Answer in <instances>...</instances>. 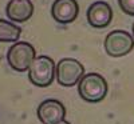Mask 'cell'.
<instances>
[{
	"mask_svg": "<svg viewBox=\"0 0 134 124\" xmlns=\"http://www.w3.org/2000/svg\"><path fill=\"white\" fill-rule=\"evenodd\" d=\"M78 94L88 103L102 101L107 94V82L106 79L97 72H90L83 75L78 83Z\"/></svg>",
	"mask_w": 134,
	"mask_h": 124,
	"instance_id": "6da1fadb",
	"label": "cell"
},
{
	"mask_svg": "<svg viewBox=\"0 0 134 124\" xmlns=\"http://www.w3.org/2000/svg\"><path fill=\"white\" fill-rule=\"evenodd\" d=\"M55 67H57V64L54 63V60L50 56L47 55L36 56L28 68L30 82L34 85L40 88L48 87L55 77Z\"/></svg>",
	"mask_w": 134,
	"mask_h": 124,
	"instance_id": "7a4b0ae2",
	"label": "cell"
},
{
	"mask_svg": "<svg viewBox=\"0 0 134 124\" xmlns=\"http://www.w3.org/2000/svg\"><path fill=\"white\" fill-rule=\"evenodd\" d=\"M36 58V52L32 44L27 41H16L7 52V61L12 70L18 72L28 71L31 63Z\"/></svg>",
	"mask_w": 134,
	"mask_h": 124,
	"instance_id": "3957f363",
	"label": "cell"
},
{
	"mask_svg": "<svg viewBox=\"0 0 134 124\" xmlns=\"http://www.w3.org/2000/svg\"><path fill=\"white\" fill-rule=\"evenodd\" d=\"M85 75L83 64L72 58H64L59 60L55 67V77L59 85L62 87H72L79 83Z\"/></svg>",
	"mask_w": 134,
	"mask_h": 124,
	"instance_id": "277c9868",
	"label": "cell"
},
{
	"mask_svg": "<svg viewBox=\"0 0 134 124\" xmlns=\"http://www.w3.org/2000/svg\"><path fill=\"white\" fill-rule=\"evenodd\" d=\"M134 48V38L131 33L115 29L107 33L105 39V49L106 53L111 58H121L127 53H130Z\"/></svg>",
	"mask_w": 134,
	"mask_h": 124,
	"instance_id": "5b68a950",
	"label": "cell"
},
{
	"mask_svg": "<svg viewBox=\"0 0 134 124\" xmlns=\"http://www.w3.org/2000/svg\"><path fill=\"white\" fill-rule=\"evenodd\" d=\"M36 115L43 124H57L64 120L66 108L62 101L57 99H47L39 104Z\"/></svg>",
	"mask_w": 134,
	"mask_h": 124,
	"instance_id": "8992f818",
	"label": "cell"
},
{
	"mask_svg": "<svg viewBox=\"0 0 134 124\" xmlns=\"http://www.w3.org/2000/svg\"><path fill=\"white\" fill-rule=\"evenodd\" d=\"M87 21L94 28H105L113 20V9L110 4L102 0H97L87 8Z\"/></svg>",
	"mask_w": 134,
	"mask_h": 124,
	"instance_id": "52a82bcc",
	"label": "cell"
},
{
	"mask_svg": "<svg viewBox=\"0 0 134 124\" xmlns=\"http://www.w3.org/2000/svg\"><path fill=\"white\" fill-rule=\"evenodd\" d=\"M51 14L55 21L60 24H70L78 17L79 4L76 0H55L51 7Z\"/></svg>",
	"mask_w": 134,
	"mask_h": 124,
	"instance_id": "ba28073f",
	"label": "cell"
},
{
	"mask_svg": "<svg viewBox=\"0 0 134 124\" xmlns=\"http://www.w3.org/2000/svg\"><path fill=\"white\" fill-rule=\"evenodd\" d=\"M5 14L12 23H24L34 14V4L30 0H9L5 7Z\"/></svg>",
	"mask_w": 134,
	"mask_h": 124,
	"instance_id": "9c48e42d",
	"label": "cell"
},
{
	"mask_svg": "<svg viewBox=\"0 0 134 124\" xmlns=\"http://www.w3.org/2000/svg\"><path fill=\"white\" fill-rule=\"evenodd\" d=\"M21 28L9 20L0 19V41L2 43H16L20 38Z\"/></svg>",
	"mask_w": 134,
	"mask_h": 124,
	"instance_id": "30bf717a",
	"label": "cell"
},
{
	"mask_svg": "<svg viewBox=\"0 0 134 124\" xmlns=\"http://www.w3.org/2000/svg\"><path fill=\"white\" fill-rule=\"evenodd\" d=\"M118 4L125 14L134 16V0H118Z\"/></svg>",
	"mask_w": 134,
	"mask_h": 124,
	"instance_id": "8fae6325",
	"label": "cell"
},
{
	"mask_svg": "<svg viewBox=\"0 0 134 124\" xmlns=\"http://www.w3.org/2000/svg\"><path fill=\"white\" fill-rule=\"evenodd\" d=\"M57 124H70V121H67V120H62V121H59V123H57Z\"/></svg>",
	"mask_w": 134,
	"mask_h": 124,
	"instance_id": "7c38bea8",
	"label": "cell"
},
{
	"mask_svg": "<svg viewBox=\"0 0 134 124\" xmlns=\"http://www.w3.org/2000/svg\"><path fill=\"white\" fill-rule=\"evenodd\" d=\"M131 29H133V38H134V23H133V27H131Z\"/></svg>",
	"mask_w": 134,
	"mask_h": 124,
	"instance_id": "4fadbf2b",
	"label": "cell"
}]
</instances>
